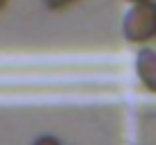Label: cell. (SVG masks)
Returning <instances> with one entry per match:
<instances>
[{
	"label": "cell",
	"instance_id": "obj_4",
	"mask_svg": "<svg viewBox=\"0 0 156 145\" xmlns=\"http://www.w3.org/2000/svg\"><path fill=\"white\" fill-rule=\"evenodd\" d=\"M34 145H61V143H59L57 138H52V136H41Z\"/></svg>",
	"mask_w": 156,
	"mask_h": 145
},
{
	"label": "cell",
	"instance_id": "obj_3",
	"mask_svg": "<svg viewBox=\"0 0 156 145\" xmlns=\"http://www.w3.org/2000/svg\"><path fill=\"white\" fill-rule=\"evenodd\" d=\"M77 0H45V5L50 9H55V12H59V9H66V7H70V5H75Z\"/></svg>",
	"mask_w": 156,
	"mask_h": 145
},
{
	"label": "cell",
	"instance_id": "obj_1",
	"mask_svg": "<svg viewBox=\"0 0 156 145\" xmlns=\"http://www.w3.org/2000/svg\"><path fill=\"white\" fill-rule=\"evenodd\" d=\"M122 32H125V39L131 43L152 41L156 36V5L154 2L133 5V9L125 18Z\"/></svg>",
	"mask_w": 156,
	"mask_h": 145
},
{
	"label": "cell",
	"instance_id": "obj_6",
	"mask_svg": "<svg viewBox=\"0 0 156 145\" xmlns=\"http://www.w3.org/2000/svg\"><path fill=\"white\" fill-rule=\"evenodd\" d=\"M5 7H7V0H0V12H2Z\"/></svg>",
	"mask_w": 156,
	"mask_h": 145
},
{
	"label": "cell",
	"instance_id": "obj_5",
	"mask_svg": "<svg viewBox=\"0 0 156 145\" xmlns=\"http://www.w3.org/2000/svg\"><path fill=\"white\" fill-rule=\"evenodd\" d=\"M127 2H133V5H143V2H154V0H127Z\"/></svg>",
	"mask_w": 156,
	"mask_h": 145
},
{
	"label": "cell",
	"instance_id": "obj_2",
	"mask_svg": "<svg viewBox=\"0 0 156 145\" xmlns=\"http://www.w3.org/2000/svg\"><path fill=\"white\" fill-rule=\"evenodd\" d=\"M136 73L145 84V89L156 93V52L154 50H140L136 57Z\"/></svg>",
	"mask_w": 156,
	"mask_h": 145
}]
</instances>
